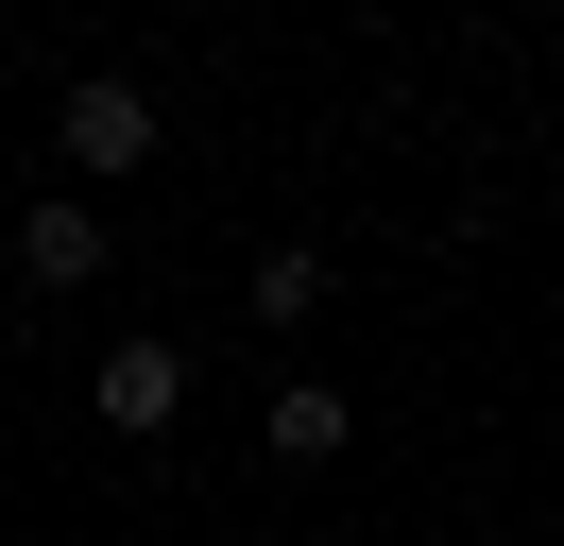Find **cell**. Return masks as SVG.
<instances>
[{"mask_svg":"<svg viewBox=\"0 0 564 546\" xmlns=\"http://www.w3.org/2000/svg\"><path fill=\"white\" fill-rule=\"evenodd\" d=\"M52 154L86 171V188H120V171H154L172 136H154V86H120V68H86L69 102H52Z\"/></svg>","mask_w":564,"mask_h":546,"instance_id":"6da1fadb","label":"cell"},{"mask_svg":"<svg viewBox=\"0 0 564 546\" xmlns=\"http://www.w3.org/2000/svg\"><path fill=\"white\" fill-rule=\"evenodd\" d=\"M86 410H104L120 444H172V427H188V341H104Z\"/></svg>","mask_w":564,"mask_h":546,"instance_id":"7a4b0ae2","label":"cell"},{"mask_svg":"<svg viewBox=\"0 0 564 546\" xmlns=\"http://www.w3.org/2000/svg\"><path fill=\"white\" fill-rule=\"evenodd\" d=\"M18 273H35V291H86V273H104V205H86V188H35V222H18Z\"/></svg>","mask_w":564,"mask_h":546,"instance_id":"3957f363","label":"cell"},{"mask_svg":"<svg viewBox=\"0 0 564 546\" xmlns=\"http://www.w3.org/2000/svg\"><path fill=\"white\" fill-rule=\"evenodd\" d=\"M257 444H274V461H343V444H359V410L325 393V375H274V410H257Z\"/></svg>","mask_w":564,"mask_h":546,"instance_id":"277c9868","label":"cell"},{"mask_svg":"<svg viewBox=\"0 0 564 546\" xmlns=\"http://www.w3.org/2000/svg\"><path fill=\"white\" fill-rule=\"evenodd\" d=\"M240 307H257L274 341H308V325H325V256H308V239H274V256L240 273Z\"/></svg>","mask_w":564,"mask_h":546,"instance_id":"5b68a950","label":"cell"}]
</instances>
